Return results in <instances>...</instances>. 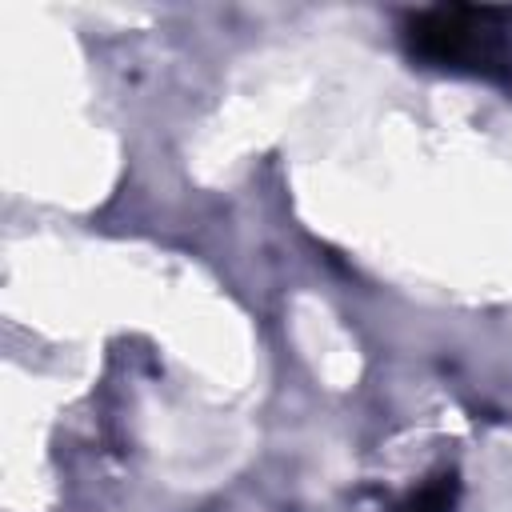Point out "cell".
Returning <instances> with one entry per match:
<instances>
[{
  "label": "cell",
  "instance_id": "6da1fadb",
  "mask_svg": "<svg viewBox=\"0 0 512 512\" xmlns=\"http://www.w3.org/2000/svg\"><path fill=\"white\" fill-rule=\"evenodd\" d=\"M404 48L428 68L512 80V8L440 4L408 12Z\"/></svg>",
  "mask_w": 512,
  "mask_h": 512
},
{
  "label": "cell",
  "instance_id": "7a4b0ae2",
  "mask_svg": "<svg viewBox=\"0 0 512 512\" xmlns=\"http://www.w3.org/2000/svg\"><path fill=\"white\" fill-rule=\"evenodd\" d=\"M456 496H460V480L448 468V472L432 476L428 484H420L412 496H404L396 504V512H452L456 508Z\"/></svg>",
  "mask_w": 512,
  "mask_h": 512
}]
</instances>
